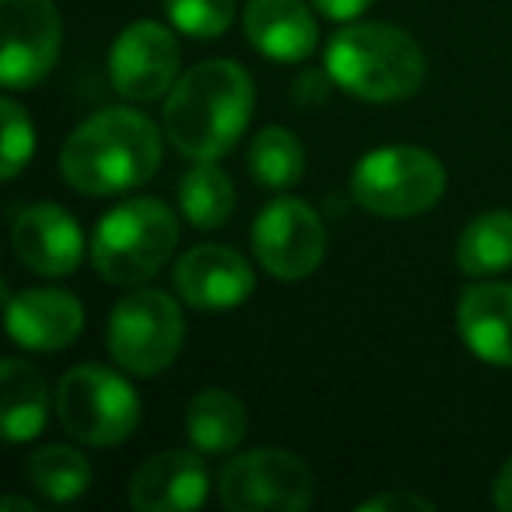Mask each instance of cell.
Returning <instances> with one entry per match:
<instances>
[{"label":"cell","instance_id":"ffe728a7","mask_svg":"<svg viewBox=\"0 0 512 512\" xmlns=\"http://www.w3.org/2000/svg\"><path fill=\"white\" fill-rule=\"evenodd\" d=\"M456 264L470 278H488L512 267V211L477 214L460 235Z\"/></svg>","mask_w":512,"mask_h":512},{"label":"cell","instance_id":"f1b7e54d","mask_svg":"<svg viewBox=\"0 0 512 512\" xmlns=\"http://www.w3.org/2000/svg\"><path fill=\"white\" fill-rule=\"evenodd\" d=\"M0 512H36V505L25 502V498L8 495V498H4V502H0Z\"/></svg>","mask_w":512,"mask_h":512},{"label":"cell","instance_id":"44dd1931","mask_svg":"<svg viewBox=\"0 0 512 512\" xmlns=\"http://www.w3.org/2000/svg\"><path fill=\"white\" fill-rule=\"evenodd\" d=\"M249 176L267 190H292L306 172V148L285 127H264L249 144Z\"/></svg>","mask_w":512,"mask_h":512},{"label":"cell","instance_id":"ba28073f","mask_svg":"<svg viewBox=\"0 0 512 512\" xmlns=\"http://www.w3.org/2000/svg\"><path fill=\"white\" fill-rule=\"evenodd\" d=\"M218 498L228 512H302L313 505V470L292 449H249L221 467Z\"/></svg>","mask_w":512,"mask_h":512},{"label":"cell","instance_id":"cb8c5ba5","mask_svg":"<svg viewBox=\"0 0 512 512\" xmlns=\"http://www.w3.org/2000/svg\"><path fill=\"white\" fill-rule=\"evenodd\" d=\"M165 15L183 36L218 39L235 18V0H165Z\"/></svg>","mask_w":512,"mask_h":512},{"label":"cell","instance_id":"d4e9b609","mask_svg":"<svg viewBox=\"0 0 512 512\" xmlns=\"http://www.w3.org/2000/svg\"><path fill=\"white\" fill-rule=\"evenodd\" d=\"M0 113H4V148H0L4 165H0V172H4V179H15L36 155V130H32L29 113L15 99H4Z\"/></svg>","mask_w":512,"mask_h":512},{"label":"cell","instance_id":"ac0fdd59","mask_svg":"<svg viewBox=\"0 0 512 512\" xmlns=\"http://www.w3.org/2000/svg\"><path fill=\"white\" fill-rule=\"evenodd\" d=\"M249 432V414L242 407V400L228 390H200L186 407V439L193 442V449L200 453H232L242 446Z\"/></svg>","mask_w":512,"mask_h":512},{"label":"cell","instance_id":"277c9868","mask_svg":"<svg viewBox=\"0 0 512 512\" xmlns=\"http://www.w3.org/2000/svg\"><path fill=\"white\" fill-rule=\"evenodd\" d=\"M179 221L158 197H134L102 214L92 232V267L109 285L134 288L151 281L172 260Z\"/></svg>","mask_w":512,"mask_h":512},{"label":"cell","instance_id":"8992f818","mask_svg":"<svg viewBox=\"0 0 512 512\" xmlns=\"http://www.w3.org/2000/svg\"><path fill=\"white\" fill-rule=\"evenodd\" d=\"M186 337L183 309L158 288H134L113 306L106 323V348L130 376L151 379L179 358Z\"/></svg>","mask_w":512,"mask_h":512},{"label":"cell","instance_id":"30bf717a","mask_svg":"<svg viewBox=\"0 0 512 512\" xmlns=\"http://www.w3.org/2000/svg\"><path fill=\"white\" fill-rule=\"evenodd\" d=\"M4 50H0V81L8 92L32 88L53 71L64 43V25L53 0H0Z\"/></svg>","mask_w":512,"mask_h":512},{"label":"cell","instance_id":"52a82bcc","mask_svg":"<svg viewBox=\"0 0 512 512\" xmlns=\"http://www.w3.org/2000/svg\"><path fill=\"white\" fill-rule=\"evenodd\" d=\"M57 418L71 439L106 449L134 435L141 400L120 372L106 365H74L57 386Z\"/></svg>","mask_w":512,"mask_h":512},{"label":"cell","instance_id":"8fae6325","mask_svg":"<svg viewBox=\"0 0 512 512\" xmlns=\"http://www.w3.org/2000/svg\"><path fill=\"white\" fill-rule=\"evenodd\" d=\"M109 78L127 102H155L179 81V43L165 25L134 22L109 50Z\"/></svg>","mask_w":512,"mask_h":512},{"label":"cell","instance_id":"2e32d148","mask_svg":"<svg viewBox=\"0 0 512 512\" xmlns=\"http://www.w3.org/2000/svg\"><path fill=\"white\" fill-rule=\"evenodd\" d=\"M246 43L260 57L278 64H299L316 50V18L306 0H249L242 11Z\"/></svg>","mask_w":512,"mask_h":512},{"label":"cell","instance_id":"5b68a950","mask_svg":"<svg viewBox=\"0 0 512 512\" xmlns=\"http://www.w3.org/2000/svg\"><path fill=\"white\" fill-rule=\"evenodd\" d=\"M446 190V169L425 148L386 144L358 158L351 172V193L372 214L383 218H414L439 204Z\"/></svg>","mask_w":512,"mask_h":512},{"label":"cell","instance_id":"603a6c76","mask_svg":"<svg viewBox=\"0 0 512 512\" xmlns=\"http://www.w3.org/2000/svg\"><path fill=\"white\" fill-rule=\"evenodd\" d=\"M29 484L50 502H74L92 484V463L71 446H43L25 463Z\"/></svg>","mask_w":512,"mask_h":512},{"label":"cell","instance_id":"d6986e66","mask_svg":"<svg viewBox=\"0 0 512 512\" xmlns=\"http://www.w3.org/2000/svg\"><path fill=\"white\" fill-rule=\"evenodd\" d=\"M0 386H4V439L29 442L50 421V390L39 369L22 358H4L0 365Z\"/></svg>","mask_w":512,"mask_h":512},{"label":"cell","instance_id":"484cf974","mask_svg":"<svg viewBox=\"0 0 512 512\" xmlns=\"http://www.w3.org/2000/svg\"><path fill=\"white\" fill-rule=\"evenodd\" d=\"M435 512V502L432 498H421L418 491H407V488H397V491H383V495H372L365 502H358V512Z\"/></svg>","mask_w":512,"mask_h":512},{"label":"cell","instance_id":"9c48e42d","mask_svg":"<svg viewBox=\"0 0 512 512\" xmlns=\"http://www.w3.org/2000/svg\"><path fill=\"white\" fill-rule=\"evenodd\" d=\"M253 253L271 278L302 281L323 264L327 228L306 200L278 197L256 214Z\"/></svg>","mask_w":512,"mask_h":512},{"label":"cell","instance_id":"6da1fadb","mask_svg":"<svg viewBox=\"0 0 512 512\" xmlns=\"http://www.w3.org/2000/svg\"><path fill=\"white\" fill-rule=\"evenodd\" d=\"M253 102V78L235 60H204L165 99V134L190 162H218L242 141Z\"/></svg>","mask_w":512,"mask_h":512},{"label":"cell","instance_id":"7402d4cb","mask_svg":"<svg viewBox=\"0 0 512 512\" xmlns=\"http://www.w3.org/2000/svg\"><path fill=\"white\" fill-rule=\"evenodd\" d=\"M179 207L197 228H221L235 211V186L214 162H197L179 183Z\"/></svg>","mask_w":512,"mask_h":512},{"label":"cell","instance_id":"4fadbf2b","mask_svg":"<svg viewBox=\"0 0 512 512\" xmlns=\"http://www.w3.org/2000/svg\"><path fill=\"white\" fill-rule=\"evenodd\" d=\"M11 246L29 271L43 274V278H64V274L78 271L85 242H81V225L64 207L39 200V204L18 211L15 225H11Z\"/></svg>","mask_w":512,"mask_h":512},{"label":"cell","instance_id":"83f0119b","mask_svg":"<svg viewBox=\"0 0 512 512\" xmlns=\"http://www.w3.org/2000/svg\"><path fill=\"white\" fill-rule=\"evenodd\" d=\"M491 498H495V505L502 512H512V456L502 463V470H498L495 488H491Z\"/></svg>","mask_w":512,"mask_h":512},{"label":"cell","instance_id":"e0dca14e","mask_svg":"<svg viewBox=\"0 0 512 512\" xmlns=\"http://www.w3.org/2000/svg\"><path fill=\"white\" fill-rule=\"evenodd\" d=\"M456 327L470 355L488 365H512V285H470L456 306Z\"/></svg>","mask_w":512,"mask_h":512},{"label":"cell","instance_id":"7c38bea8","mask_svg":"<svg viewBox=\"0 0 512 512\" xmlns=\"http://www.w3.org/2000/svg\"><path fill=\"white\" fill-rule=\"evenodd\" d=\"M176 292L186 306L200 309V313H221V309H235L253 295L256 278L249 260L239 249L228 246H193L176 260Z\"/></svg>","mask_w":512,"mask_h":512},{"label":"cell","instance_id":"4316f807","mask_svg":"<svg viewBox=\"0 0 512 512\" xmlns=\"http://www.w3.org/2000/svg\"><path fill=\"white\" fill-rule=\"evenodd\" d=\"M372 4H376V0H313V8L320 11L323 18H330V22H355Z\"/></svg>","mask_w":512,"mask_h":512},{"label":"cell","instance_id":"5bb4252c","mask_svg":"<svg viewBox=\"0 0 512 512\" xmlns=\"http://www.w3.org/2000/svg\"><path fill=\"white\" fill-rule=\"evenodd\" d=\"M211 477L197 453L165 449L155 453L130 477V509L137 512H190L207 502Z\"/></svg>","mask_w":512,"mask_h":512},{"label":"cell","instance_id":"9a60e30c","mask_svg":"<svg viewBox=\"0 0 512 512\" xmlns=\"http://www.w3.org/2000/svg\"><path fill=\"white\" fill-rule=\"evenodd\" d=\"M85 327V306L60 288H25L8 299V334L25 351H64Z\"/></svg>","mask_w":512,"mask_h":512},{"label":"cell","instance_id":"3957f363","mask_svg":"<svg viewBox=\"0 0 512 512\" xmlns=\"http://www.w3.org/2000/svg\"><path fill=\"white\" fill-rule=\"evenodd\" d=\"M323 64L341 92L365 102L411 99L428 71L414 36L386 22H358L330 36Z\"/></svg>","mask_w":512,"mask_h":512},{"label":"cell","instance_id":"7a4b0ae2","mask_svg":"<svg viewBox=\"0 0 512 512\" xmlns=\"http://www.w3.org/2000/svg\"><path fill=\"white\" fill-rule=\"evenodd\" d=\"M162 165V134L137 109H102L71 130L60 151L64 183L88 197L134 190Z\"/></svg>","mask_w":512,"mask_h":512}]
</instances>
